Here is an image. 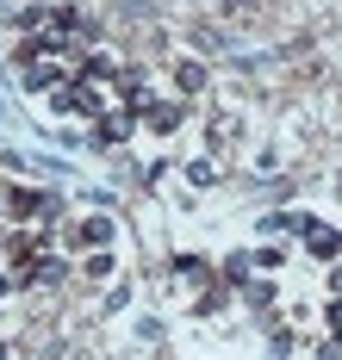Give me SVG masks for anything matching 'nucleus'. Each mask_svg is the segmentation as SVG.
<instances>
[{"label":"nucleus","instance_id":"6","mask_svg":"<svg viewBox=\"0 0 342 360\" xmlns=\"http://www.w3.org/2000/svg\"><path fill=\"white\" fill-rule=\"evenodd\" d=\"M113 94L125 100V106H144V100H150V75L144 69H118L113 75Z\"/></svg>","mask_w":342,"mask_h":360},{"label":"nucleus","instance_id":"11","mask_svg":"<svg viewBox=\"0 0 342 360\" xmlns=\"http://www.w3.org/2000/svg\"><path fill=\"white\" fill-rule=\"evenodd\" d=\"M243 298H249L255 311H267V304H274L280 292H274V280H249V286H243Z\"/></svg>","mask_w":342,"mask_h":360},{"label":"nucleus","instance_id":"7","mask_svg":"<svg viewBox=\"0 0 342 360\" xmlns=\"http://www.w3.org/2000/svg\"><path fill=\"white\" fill-rule=\"evenodd\" d=\"M286 230H299V236H305L311 217H305V212H267L262 217V236H286Z\"/></svg>","mask_w":342,"mask_h":360},{"label":"nucleus","instance_id":"5","mask_svg":"<svg viewBox=\"0 0 342 360\" xmlns=\"http://www.w3.org/2000/svg\"><path fill=\"white\" fill-rule=\"evenodd\" d=\"M305 255L336 261V255H342V230H330V224H317V217H311V230H305Z\"/></svg>","mask_w":342,"mask_h":360},{"label":"nucleus","instance_id":"4","mask_svg":"<svg viewBox=\"0 0 342 360\" xmlns=\"http://www.w3.org/2000/svg\"><path fill=\"white\" fill-rule=\"evenodd\" d=\"M106 243H113V217L106 212L81 217L75 230H63V249H106Z\"/></svg>","mask_w":342,"mask_h":360},{"label":"nucleus","instance_id":"17","mask_svg":"<svg viewBox=\"0 0 342 360\" xmlns=\"http://www.w3.org/2000/svg\"><path fill=\"white\" fill-rule=\"evenodd\" d=\"M330 292H336V298H342V267H330Z\"/></svg>","mask_w":342,"mask_h":360},{"label":"nucleus","instance_id":"1","mask_svg":"<svg viewBox=\"0 0 342 360\" xmlns=\"http://www.w3.org/2000/svg\"><path fill=\"white\" fill-rule=\"evenodd\" d=\"M50 106H56V118H100L106 112V100H100V81H87V75H69V81H56L50 87Z\"/></svg>","mask_w":342,"mask_h":360},{"label":"nucleus","instance_id":"16","mask_svg":"<svg viewBox=\"0 0 342 360\" xmlns=\"http://www.w3.org/2000/svg\"><path fill=\"white\" fill-rule=\"evenodd\" d=\"M324 329H330V335H342V298L330 304V311H324Z\"/></svg>","mask_w":342,"mask_h":360},{"label":"nucleus","instance_id":"2","mask_svg":"<svg viewBox=\"0 0 342 360\" xmlns=\"http://www.w3.org/2000/svg\"><path fill=\"white\" fill-rule=\"evenodd\" d=\"M181 118H187V106H181V100H144V106H137V124H144V131H156V137H175V131H181Z\"/></svg>","mask_w":342,"mask_h":360},{"label":"nucleus","instance_id":"15","mask_svg":"<svg viewBox=\"0 0 342 360\" xmlns=\"http://www.w3.org/2000/svg\"><path fill=\"white\" fill-rule=\"evenodd\" d=\"M87 274H94V280H106V274H113V255H106V249H94V261H87Z\"/></svg>","mask_w":342,"mask_h":360},{"label":"nucleus","instance_id":"9","mask_svg":"<svg viewBox=\"0 0 342 360\" xmlns=\"http://www.w3.org/2000/svg\"><path fill=\"white\" fill-rule=\"evenodd\" d=\"M175 274H181L187 286H212V267H205L199 255H175Z\"/></svg>","mask_w":342,"mask_h":360},{"label":"nucleus","instance_id":"12","mask_svg":"<svg viewBox=\"0 0 342 360\" xmlns=\"http://www.w3.org/2000/svg\"><path fill=\"white\" fill-rule=\"evenodd\" d=\"M187 180H193V186H218V162H212V155H199V162L187 168Z\"/></svg>","mask_w":342,"mask_h":360},{"label":"nucleus","instance_id":"14","mask_svg":"<svg viewBox=\"0 0 342 360\" xmlns=\"http://www.w3.org/2000/svg\"><path fill=\"white\" fill-rule=\"evenodd\" d=\"M236 137V118H218V124H205V143H230Z\"/></svg>","mask_w":342,"mask_h":360},{"label":"nucleus","instance_id":"13","mask_svg":"<svg viewBox=\"0 0 342 360\" xmlns=\"http://www.w3.org/2000/svg\"><path fill=\"white\" fill-rule=\"evenodd\" d=\"M81 75H87V81H113V56H87V63H81Z\"/></svg>","mask_w":342,"mask_h":360},{"label":"nucleus","instance_id":"3","mask_svg":"<svg viewBox=\"0 0 342 360\" xmlns=\"http://www.w3.org/2000/svg\"><path fill=\"white\" fill-rule=\"evenodd\" d=\"M131 131H137V118H131V106H125V100H113V106L94 118V143H100V149H118Z\"/></svg>","mask_w":342,"mask_h":360},{"label":"nucleus","instance_id":"8","mask_svg":"<svg viewBox=\"0 0 342 360\" xmlns=\"http://www.w3.org/2000/svg\"><path fill=\"white\" fill-rule=\"evenodd\" d=\"M218 280H224V286H249V280H255V255H230Z\"/></svg>","mask_w":342,"mask_h":360},{"label":"nucleus","instance_id":"10","mask_svg":"<svg viewBox=\"0 0 342 360\" xmlns=\"http://www.w3.org/2000/svg\"><path fill=\"white\" fill-rule=\"evenodd\" d=\"M175 81H181V94H199L212 75H205V63H181V69H175Z\"/></svg>","mask_w":342,"mask_h":360}]
</instances>
